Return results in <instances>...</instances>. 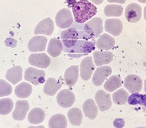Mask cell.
<instances>
[{"label":"cell","instance_id":"e575fe53","mask_svg":"<svg viewBox=\"0 0 146 128\" xmlns=\"http://www.w3.org/2000/svg\"><path fill=\"white\" fill-rule=\"evenodd\" d=\"M90 1H91L94 4L98 5L101 4L104 1V0H90Z\"/></svg>","mask_w":146,"mask_h":128},{"label":"cell","instance_id":"603a6c76","mask_svg":"<svg viewBox=\"0 0 146 128\" xmlns=\"http://www.w3.org/2000/svg\"><path fill=\"white\" fill-rule=\"evenodd\" d=\"M67 126V119L61 114H55L49 120L48 127L50 128H66Z\"/></svg>","mask_w":146,"mask_h":128},{"label":"cell","instance_id":"ffe728a7","mask_svg":"<svg viewBox=\"0 0 146 128\" xmlns=\"http://www.w3.org/2000/svg\"><path fill=\"white\" fill-rule=\"evenodd\" d=\"M112 59L113 54L110 52L97 51L93 53L94 62L97 66L109 64Z\"/></svg>","mask_w":146,"mask_h":128},{"label":"cell","instance_id":"f1b7e54d","mask_svg":"<svg viewBox=\"0 0 146 128\" xmlns=\"http://www.w3.org/2000/svg\"><path fill=\"white\" fill-rule=\"evenodd\" d=\"M123 12V8L120 5H108L104 9V14L108 17H119L121 16Z\"/></svg>","mask_w":146,"mask_h":128},{"label":"cell","instance_id":"30bf717a","mask_svg":"<svg viewBox=\"0 0 146 128\" xmlns=\"http://www.w3.org/2000/svg\"><path fill=\"white\" fill-rule=\"evenodd\" d=\"M80 77L84 81H88L91 77L95 67L93 62L92 57L87 56L82 60L80 63Z\"/></svg>","mask_w":146,"mask_h":128},{"label":"cell","instance_id":"e0dca14e","mask_svg":"<svg viewBox=\"0 0 146 128\" xmlns=\"http://www.w3.org/2000/svg\"><path fill=\"white\" fill-rule=\"evenodd\" d=\"M79 77V67L72 66L68 68L64 73V79L66 84L69 87H73L76 83Z\"/></svg>","mask_w":146,"mask_h":128},{"label":"cell","instance_id":"d6986e66","mask_svg":"<svg viewBox=\"0 0 146 128\" xmlns=\"http://www.w3.org/2000/svg\"><path fill=\"white\" fill-rule=\"evenodd\" d=\"M23 69L21 66H16L9 69L6 73V78L13 85H16L22 79Z\"/></svg>","mask_w":146,"mask_h":128},{"label":"cell","instance_id":"52a82bcc","mask_svg":"<svg viewBox=\"0 0 146 128\" xmlns=\"http://www.w3.org/2000/svg\"><path fill=\"white\" fill-rule=\"evenodd\" d=\"M125 15L128 22L130 23L137 22L142 17V8L140 5L136 3H130L125 9Z\"/></svg>","mask_w":146,"mask_h":128},{"label":"cell","instance_id":"f546056e","mask_svg":"<svg viewBox=\"0 0 146 128\" xmlns=\"http://www.w3.org/2000/svg\"><path fill=\"white\" fill-rule=\"evenodd\" d=\"M128 92L123 89L117 90L112 95L113 101L118 105H125L128 102Z\"/></svg>","mask_w":146,"mask_h":128},{"label":"cell","instance_id":"ba28073f","mask_svg":"<svg viewBox=\"0 0 146 128\" xmlns=\"http://www.w3.org/2000/svg\"><path fill=\"white\" fill-rule=\"evenodd\" d=\"M28 62L30 64L40 68H47L50 64L51 59L45 53H36L29 55Z\"/></svg>","mask_w":146,"mask_h":128},{"label":"cell","instance_id":"d590c367","mask_svg":"<svg viewBox=\"0 0 146 128\" xmlns=\"http://www.w3.org/2000/svg\"><path fill=\"white\" fill-rule=\"evenodd\" d=\"M65 2H66L68 5H73L74 3H75L76 2V1L77 0H65Z\"/></svg>","mask_w":146,"mask_h":128},{"label":"cell","instance_id":"74e56055","mask_svg":"<svg viewBox=\"0 0 146 128\" xmlns=\"http://www.w3.org/2000/svg\"><path fill=\"white\" fill-rule=\"evenodd\" d=\"M138 2L142 3H146V0H137Z\"/></svg>","mask_w":146,"mask_h":128},{"label":"cell","instance_id":"9a60e30c","mask_svg":"<svg viewBox=\"0 0 146 128\" xmlns=\"http://www.w3.org/2000/svg\"><path fill=\"white\" fill-rule=\"evenodd\" d=\"M29 109V104L27 100H18L15 104V110L13 112L14 119L22 121L25 119Z\"/></svg>","mask_w":146,"mask_h":128},{"label":"cell","instance_id":"ab89813d","mask_svg":"<svg viewBox=\"0 0 146 128\" xmlns=\"http://www.w3.org/2000/svg\"></svg>","mask_w":146,"mask_h":128},{"label":"cell","instance_id":"7c38bea8","mask_svg":"<svg viewBox=\"0 0 146 128\" xmlns=\"http://www.w3.org/2000/svg\"><path fill=\"white\" fill-rule=\"evenodd\" d=\"M112 73V69L109 66H103L98 68L94 73L92 82L96 86L102 85L105 79Z\"/></svg>","mask_w":146,"mask_h":128},{"label":"cell","instance_id":"ac0fdd59","mask_svg":"<svg viewBox=\"0 0 146 128\" xmlns=\"http://www.w3.org/2000/svg\"><path fill=\"white\" fill-rule=\"evenodd\" d=\"M115 44L114 39L109 34H104L96 41V47L98 49L107 51L113 48Z\"/></svg>","mask_w":146,"mask_h":128},{"label":"cell","instance_id":"7a4b0ae2","mask_svg":"<svg viewBox=\"0 0 146 128\" xmlns=\"http://www.w3.org/2000/svg\"><path fill=\"white\" fill-rule=\"evenodd\" d=\"M74 19L77 23L84 24L97 12L96 6L87 0L76 2L72 6Z\"/></svg>","mask_w":146,"mask_h":128},{"label":"cell","instance_id":"8d00e7d4","mask_svg":"<svg viewBox=\"0 0 146 128\" xmlns=\"http://www.w3.org/2000/svg\"><path fill=\"white\" fill-rule=\"evenodd\" d=\"M144 17H145V19L146 21V6L145 7V9H144Z\"/></svg>","mask_w":146,"mask_h":128},{"label":"cell","instance_id":"836d02e7","mask_svg":"<svg viewBox=\"0 0 146 128\" xmlns=\"http://www.w3.org/2000/svg\"><path fill=\"white\" fill-rule=\"evenodd\" d=\"M110 3H118L121 4H124L126 2L127 0H107Z\"/></svg>","mask_w":146,"mask_h":128},{"label":"cell","instance_id":"277c9868","mask_svg":"<svg viewBox=\"0 0 146 128\" xmlns=\"http://www.w3.org/2000/svg\"><path fill=\"white\" fill-rule=\"evenodd\" d=\"M73 22V16L69 9H62L56 14V23L60 28H68L72 25Z\"/></svg>","mask_w":146,"mask_h":128},{"label":"cell","instance_id":"f35d334b","mask_svg":"<svg viewBox=\"0 0 146 128\" xmlns=\"http://www.w3.org/2000/svg\"><path fill=\"white\" fill-rule=\"evenodd\" d=\"M144 89H145V91L146 93V79L145 81V87H144Z\"/></svg>","mask_w":146,"mask_h":128},{"label":"cell","instance_id":"5b68a950","mask_svg":"<svg viewBox=\"0 0 146 128\" xmlns=\"http://www.w3.org/2000/svg\"><path fill=\"white\" fill-rule=\"evenodd\" d=\"M124 85L129 92L138 93L142 89V80L137 75L130 74L125 78Z\"/></svg>","mask_w":146,"mask_h":128},{"label":"cell","instance_id":"4fadbf2b","mask_svg":"<svg viewBox=\"0 0 146 128\" xmlns=\"http://www.w3.org/2000/svg\"><path fill=\"white\" fill-rule=\"evenodd\" d=\"M63 83V79L61 77L57 80L54 78L50 77L47 79L45 83L43 91L48 96H54L58 90L62 87Z\"/></svg>","mask_w":146,"mask_h":128},{"label":"cell","instance_id":"4dcf8cb0","mask_svg":"<svg viewBox=\"0 0 146 128\" xmlns=\"http://www.w3.org/2000/svg\"><path fill=\"white\" fill-rule=\"evenodd\" d=\"M14 102L10 98H1L0 100V114L5 115L10 114L13 109Z\"/></svg>","mask_w":146,"mask_h":128},{"label":"cell","instance_id":"d4e9b609","mask_svg":"<svg viewBox=\"0 0 146 128\" xmlns=\"http://www.w3.org/2000/svg\"><path fill=\"white\" fill-rule=\"evenodd\" d=\"M32 92V86L27 82H21L15 89V95L21 98H26L30 96Z\"/></svg>","mask_w":146,"mask_h":128},{"label":"cell","instance_id":"8992f818","mask_svg":"<svg viewBox=\"0 0 146 128\" xmlns=\"http://www.w3.org/2000/svg\"><path fill=\"white\" fill-rule=\"evenodd\" d=\"M75 101V96L73 92L65 89L60 92L57 96V102L62 108H68L72 106Z\"/></svg>","mask_w":146,"mask_h":128},{"label":"cell","instance_id":"2e32d148","mask_svg":"<svg viewBox=\"0 0 146 128\" xmlns=\"http://www.w3.org/2000/svg\"><path fill=\"white\" fill-rule=\"evenodd\" d=\"M47 38L43 36H36L32 37L29 41L28 48L32 52H43L46 48Z\"/></svg>","mask_w":146,"mask_h":128},{"label":"cell","instance_id":"1f68e13d","mask_svg":"<svg viewBox=\"0 0 146 128\" xmlns=\"http://www.w3.org/2000/svg\"><path fill=\"white\" fill-rule=\"evenodd\" d=\"M128 102L129 105H142L146 107V96L138 93H133L128 97Z\"/></svg>","mask_w":146,"mask_h":128},{"label":"cell","instance_id":"d6a6232c","mask_svg":"<svg viewBox=\"0 0 146 128\" xmlns=\"http://www.w3.org/2000/svg\"><path fill=\"white\" fill-rule=\"evenodd\" d=\"M12 86L5 80L0 79V96L3 97L9 96L12 93Z\"/></svg>","mask_w":146,"mask_h":128},{"label":"cell","instance_id":"cb8c5ba5","mask_svg":"<svg viewBox=\"0 0 146 128\" xmlns=\"http://www.w3.org/2000/svg\"><path fill=\"white\" fill-rule=\"evenodd\" d=\"M45 118L44 111L40 108H35L31 110L28 115V119L33 124L42 123Z\"/></svg>","mask_w":146,"mask_h":128},{"label":"cell","instance_id":"44dd1931","mask_svg":"<svg viewBox=\"0 0 146 128\" xmlns=\"http://www.w3.org/2000/svg\"><path fill=\"white\" fill-rule=\"evenodd\" d=\"M83 109L85 115L91 120L95 119L97 116L98 109L92 99L90 98L85 101L83 105Z\"/></svg>","mask_w":146,"mask_h":128},{"label":"cell","instance_id":"8fae6325","mask_svg":"<svg viewBox=\"0 0 146 128\" xmlns=\"http://www.w3.org/2000/svg\"><path fill=\"white\" fill-rule=\"evenodd\" d=\"M95 100L98 108L101 111L109 110L112 106V101L109 93L104 90H99L95 95Z\"/></svg>","mask_w":146,"mask_h":128},{"label":"cell","instance_id":"4316f807","mask_svg":"<svg viewBox=\"0 0 146 128\" xmlns=\"http://www.w3.org/2000/svg\"><path fill=\"white\" fill-rule=\"evenodd\" d=\"M68 117L70 123L74 126L81 125L83 120V114L78 108H73L68 112Z\"/></svg>","mask_w":146,"mask_h":128},{"label":"cell","instance_id":"5bb4252c","mask_svg":"<svg viewBox=\"0 0 146 128\" xmlns=\"http://www.w3.org/2000/svg\"><path fill=\"white\" fill-rule=\"evenodd\" d=\"M105 30L113 36L119 35L123 30V25L121 21L117 18H109L105 23Z\"/></svg>","mask_w":146,"mask_h":128},{"label":"cell","instance_id":"9c48e42d","mask_svg":"<svg viewBox=\"0 0 146 128\" xmlns=\"http://www.w3.org/2000/svg\"><path fill=\"white\" fill-rule=\"evenodd\" d=\"M54 21L50 18H44L40 21L37 25L35 30V34H43L47 36L52 35L54 30Z\"/></svg>","mask_w":146,"mask_h":128},{"label":"cell","instance_id":"3957f363","mask_svg":"<svg viewBox=\"0 0 146 128\" xmlns=\"http://www.w3.org/2000/svg\"><path fill=\"white\" fill-rule=\"evenodd\" d=\"M46 73L42 70L33 67L28 68L24 74V79L35 86L42 84L45 81Z\"/></svg>","mask_w":146,"mask_h":128},{"label":"cell","instance_id":"6da1fadb","mask_svg":"<svg viewBox=\"0 0 146 128\" xmlns=\"http://www.w3.org/2000/svg\"><path fill=\"white\" fill-rule=\"evenodd\" d=\"M61 37L63 50L70 57L77 58L88 55L95 49V37L91 29L86 24H74L61 33Z\"/></svg>","mask_w":146,"mask_h":128},{"label":"cell","instance_id":"83f0119b","mask_svg":"<svg viewBox=\"0 0 146 128\" xmlns=\"http://www.w3.org/2000/svg\"><path fill=\"white\" fill-rule=\"evenodd\" d=\"M122 83L120 77L114 75L106 81L104 85V89L108 92H113L120 87L122 85Z\"/></svg>","mask_w":146,"mask_h":128},{"label":"cell","instance_id":"484cf974","mask_svg":"<svg viewBox=\"0 0 146 128\" xmlns=\"http://www.w3.org/2000/svg\"><path fill=\"white\" fill-rule=\"evenodd\" d=\"M102 20L100 18H92L90 21L86 23V24L91 29L95 38L99 37L101 34L102 33Z\"/></svg>","mask_w":146,"mask_h":128},{"label":"cell","instance_id":"7402d4cb","mask_svg":"<svg viewBox=\"0 0 146 128\" xmlns=\"http://www.w3.org/2000/svg\"><path fill=\"white\" fill-rule=\"evenodd\" d=\"M63 49L62 43L57 38H52L50 40L47 52L52 57H57L61 54Z\"/></svg>","mask_w":146,"mask_h":128}]
</instances>
